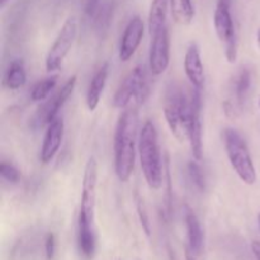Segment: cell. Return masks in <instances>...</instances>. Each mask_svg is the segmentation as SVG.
Returning a JSON list of instances; mask_svg holds the SVG:
<instances>
[{
  "label": "cell",
  "instance_id": "1",
  "mask_svg": "<svg viewBox=\"0 0 260 260\" xmlns=\"http://www.w3.org/2000/svg\"><path fill=\"white\" fill-rule=\"evenodd\" d=\"M139 112L128 107L119 116L114 132V172L119 182H128L135 170L136 147L139 146Z\"/></svg>",
  "mask_w": 260,
  "mask_h": 260
},
{
  "label": "cell",
  "instance_id": "2",
  "mask_svg": "<svg viewBox=\"0 0 260 260\" xmlns=\"http://www.w3.org/2000/svg\"><path fill=\"white\" fill-rule=\"evenodd\" d=\"M141 165L146 184L150 189L159 190L162 187L164 174H162L161 152L159 146L156 127L154 122L146 121L142 124L139 135V146H137Z\"/></svg>",
  "mask_w": 260,
  "mask_h": 260
},
{
  "label": "cell",
  "instance_id": "3",
  "mask_svg": "<svg viewBox=\"0 0 260 260\" xmlns=\"http://www.w3.org/2000/svg\"><path fill=\"white\" fill-rule=\"evenodd\" d=\"M190 111V95H187L178 83H170L165 91L162 112L170 132L180 142L188 139Z\"/></svg>",
  "mask_w": 260,
  "mask_h": 260
},
{
  "label": "cell",
  "instance_id": "4",
  "mask_svg": "<svg viewBox=\"0 0 260 260\" xmlns=\"http://www.w3.org/2000/svg\"><path fill=\"white\" fill-rule=\"evenodd\" d=\"M222 137L226 155H228L234 172L245 184H255L256 179H258L256 169L245 139L241 136L240 132L234 128L223 129Z\"/></svg>",
  "mask_w": 260,
  "mask_h": 260
},
{
  "label": "cell",
  "instance_id": "5",
  "mask_svg": "<svg viewBox=\"0 0 260 260\" xmlns=\"http://www.w3.org/2000/svg\"><path fill=\"white\" fill-rule=\"evenodd\" d=\"M150 93L149 78L144 65H137L123 79L113 96V106L118 109H127L132 102L136 106L145 103Z\"/></svg>",
  "mask_w": 260,
  "mask_h": 260
},
{
  "label": "cell",
  "instance_id": "6",
  "mask_svg": "<svg viewBox=\"0 0 260 260\" xmlns=\"http://www.w3.org/2000/svg\"><path fill=\"white\" fill-rule=\"evenodd\" d=\"M96 184H98V162H96L95 157L90 156L86 161L85 168H84L78 228L94 229Z\"/></svg>",
  "mask_w": 260,
  "mask_h": 260
},
{
  "label": "cell",
  "instance_id": "7",
  "mask_svg": "<svg viewBox=\"0 0 260 260\" xmlns=\"http://www.w3.org/2000/svg\"><path fill=\"white\" fill-rule=\"evenodd\" d=\"M216 35L225 45V56L228 62L235 63L238 60V36L230 12V0H218L213 14Z\"/></svg>",
  "mask_w": 260,
  "mask_h": 260
},
{
  "label": "cell",
  "instance_id": "8",
  "mask_svg": "<svg viewBox=\"0 0 260 260\" xmlns=\"http://www.w3.org/2000/svg\"><path fill=\"white\" fill-rule=\"evenodd\" d=\"M76 35H78V20L75 17H69L46 56L45 65L48 73H53L61 68L63 60L73 47Z\"/></svg>",
  "mask_w": 260,
  "mask_h": 260
},
{
  "label": "cell",
  "instance_id": "9",
  "mask_svg": "<svg viewBox=\"0 0 260 260\" xmlns=\"http://www.w3.org/2000/svg\"><path fill=\"white\" fill-rule=\"evenodd\" d=\"M170 37L168 25L151 36L149 53V68L152 75H161L169 68Z\"/></svg>",
  "mask_w": 260,
  "mask_h": 260
},
{
  "label": "cell",
  "instance_id": "10",
  "mask_svg": "<svg viewBox=\"0 0 260 260\" xmlns=\"http://www.w3.org/2000/svg\"><path fill=\"white\" fill-rule=\"evenodd\" d=\"M202 96L201 89L193 88L190 93V119L188 126V140L190 144L193 159L201 161L203 157V141H202V122H201V109H202Z\"/></svg>",
  "mask_w": 260,
  "mask_h": 260
},
{
  "label": "cell",
  "instance_id": "11",
  "mask_svg": "<svg viewBox=\"0 0 260 260\" xmlns=\"http://www.w3.org/2000/svg\"><path fill=\"white\" fill-rule=\"evenodd\" d=\"M76 80H78V78H76L75 75L71 76V78L61 86V89H58L51 98L47 99L46 103H43L42 106L40 107L37 113V122L40 126H45V124L50 126V124L57 118V113L58 111H60V108L66 103V101L70 98L74 89H75Z\"/></svg>",
  "mask_w": 260,
  "mask_h": 260
},
{
  "label": "cell",
  "instance_id": "12",
  "mask_svg": "<svg viewBox=\"0 0 260 260\" xmlns=\"http://www.w3.org/2000/svg\"><path fill=\"white\" fill-rule=\"evenodd\" d=\"M144 30L145 27L141 17L135 15L128 22L127 27L124 28L121 42H119L118 57L122 62H127L134 57L140 43H141L142 37H144Z\"/></svg>",
  "mask_w": 260,
  "mask_h": 260
},
{
  "label": "cell",
  "instance_id": "13",
  "mask_svg": "<svg viewBox=\"0 0 260 260\" xmlns=\"http://www.w3.org/2000/svg\"><path fill=\"white\" fill-rule=\"evenodd\" d=\"M63 131H65V124H63L62 118H60V117H57L47 127L40 154V160L43 164L51 162V160L55 157V155L60 150L63 139Z\"/></svg>",
  "mask_w": 260,
  "mask_h": 260
},
{
  "label": "cell",
  "instance_id": "14",
  "mask_svg": "<svg viewBox=\"0 0 260 260\" xmlns=\"http://www.w3.org/2000/svg\"><path fill=\"white\" fill-rule=\"evenodd\" d=\"M184 71L193 88L202 90L205 84V68H203L201 51L197 43L192 42L184 56Z\"/></svg>",
  "mask_w": 260,
  "mask_h": 260
},
{
  "label": "cell",
  "instance_id": "15",
  "mask_svg": "<svg viewBox=\"0 0 260 260\" xmlns=\"http://www.w3.org/2000/svg\"><path fill=\"white\" fill-rule=\"evenodd\" d=\"M185 228H187V239L188 245L187 248L192 254L196 256H201L203 251V241H205V236H203L202 226H201L200 218L194 213L192 208L187 207L185 210Z\"/></svg>",
  "mask_w": 260,
  "mask_h": 260
},
{
  "label": "cell",
  "instance_id": "16",
  "mask_svg": "<svg viewBox=\"0 0 260 260\" xmlns=\"http://www.w3.org/2000/svg\"><path fill=\"white\" fill-rule=\"evenodd\" d=\"M108 63H104L98 69L89 83L88 91H86V107L90 112H94L99 106L102 94L106 88L107 79H108Z\"/></svg>",
  "mask_w": 260,
  "mask_h": 260
},
{
  "label": "cell",
  "instance_id": "17",
  "mask_svg": "<svg viewBox=\"0 0 260 260\" xmlns=\"http://www.w3.org/2000/svg\"><path fill=\"white\" fill-rule=\"evenodd\" d=\"M168 8H169V0H152L151 2L149 12V32L151 36L167 25Z\"/></svg>",
  "mask_w": 260,
  "mask_h": 260
},
{
  "label": "cell",
  "instance_id": "18",
  "mask_svg": "<svg viewBox=\"0 0 260 260\" xmlns=\"http://www.w3.org/2000/svg\"><path fill=\"white\" fill-rule=\"evenodd\" d=\"M170 13L175 23L188 25L194 18V7L192 0H169Z\"/></svg>",
  "mask_w": 260,
  "mask_h": 260
},
{
  "label": "cell",
  "instance_id": "19",
  "mask_svg": "<svg viewBox=\"0 0 260 260\" xmlns=\"http://www.w3.org/2000/svg\"><path fill=\"white\" fill-rule=\"evenodd\" d=\"M78 246L80 255L85 260H91L95 255V230L89 228H78Z\"/></svg>",
  "mask_w": 260,
  "mask_h": 260
},
{
  "label": "cell",
  "instance_id": "20",
  "mask_svg": "<svg viewBox=\"0 0 260 260\" xmlns=\"http://www.w3.org/2000/svg\"><path fill=\"white\" fill-rule=\"evenodd\" d=\"M27 83V73L20 61H13L4 75V85L10 90H18Z\"/></svg>",
  "mask_w": 260,
  "mask_h": 260
},
{
  "label": "cell",
  "instance_id": "21",
  "mask_svg": "<svg viewBox=\"0 0 260 260\" xmlns=\"http://www.w3.org/2000/svg\"><path fill=\"white\" fill-rule=\"evenodd\" d=\"M251 86V73L249 69H241L240 73L238 74L235 80V96L239 106H243L245 102L246 95L249 93V89Z\"/></svg>",
  "mask_w": 260,
  "mask_h": 260
},
{
  "label": "cell",
  "instance_id": "22",
  "mask_svg": "<svg viewBox=\"0 0 260 260\" xmlns=\"http://www.w3.org/2000/svg\"><path fill=\"white\" fill-rule=\"evenodd\" d=\"M56 84H57V76L53 75L50 78H46L40 80L38 83L35 84V86L30 90V99L33 102H42L47 99L51 91L55 89Z\"/></svg>",
  "mask_w": 260,
  "mask_h": 260
},
{
  "label": "cell",
  "instance_id": "23",
  "mask_svg": "<svg viewBox=\"0 0 260 260\" xmlns=\"http://www.w3.org/2000/svg\"><path fill=\"white\" fill-rule=\"evenodd\" d=\"M187 173H188V178H189L190 182L193 183V185H194L200 192H205L206 189L205 173H203L202 168H201V165L198 164L197 160H194V161L192 160V161L188 162Z\"/></svg>",
  "mask_w": 260,
  "mask_h": 260
},
{
  "label": "cell",
  "instance_id": "24",
  "mask_svg": "<svg viewBox=\"0 0 260 260\" xmlns=\"http://www.w3.org/2000/svg\"><path fill=\"white\" fill-rule=\"evenodd\" d=\"M136 208H137V216H139V220H140V223H141L142 230H144L145 235H146L147 238H150V235H151V226H150L146 206H145L144 200H142V198L137 197Z\"/></svg>",
  "mask_w": 260,
  "mask_h": 260
},
{
  "label": "cell",
  "instance_id": "25",
  "mask_svg": "<svg viewBox=\"0 0 260 260\" xmlns=\"http://www.w3.org/2000/svg\"><path fill=\"white\" fill-rule=\"evenodd\" d=\"M0 174H2L3 179L7 180L8 183H12V184H17L20 179L19 170L14 165L7 161H3L0 164Z\"/></svg>",
  "mask_w": 260,
  "mask_h": 260
},
{
  "label": "cell",
  "instance_id": "26",
  "mask_svg": "<svg viewBox=\"0 0 260 260\" xmlns=\"http://www.w3.org/2000/svg\"><path fill=\"white\" fill-rule=\"evenodd\" d=\"M111 7H109L108 4H104L102 5V7H99L98 12L94 15L96 27H98L99 29H106V28H108L109 22H111Z\"/></svg>",
  "mask_w": 260,
  "mask_h": 260
},
{
  "label": "cell",
  "instance_id": "27",
  "mask_svg": "<svg viewBox=\"0 0 260 260\" xmlns=\"http://www.w3.org/2000/svg\"><path fill=\"white\" fill-rule=\"evenodd\" d=\"M165 168H167V170H165V175H167V184H168V192H167V197H165V200H167V202H165V205H167V213L168 215H170V212H172V180H170V172H169V159H168L167 156V160H165Z\"/></svg>",
  "mask_w": 260,
  "mask_h": 260
},
{
  "label": "cell",
  "instance_id": "28",
  "mask_svg": "<svg viewBox=\"0 0 260 260\" xmlns=\"http://www.w3.org/2000/svg\"><path fill=\"white\" fill-rule=\"evenodd\" d=\"M56 251V239L53 234H48L45 240V253L47 260H52Z\"/></svg>",
  "mask_w": 260,
  "mask_h": 260
},
{
  "label": "cell",
  "instance_id": "29",
  "mask_svg": "<svg viewBox=\"0 0 260 260\" xmlns=\"http://www.w3.org/2000/svg\"><path fill=\"white\" fill-rule=\"evenodd\" d=\"M83 5H84V12L86 13L90 17H94L96 14L99 9V0H83Z\"/></svg>",
  "mask_w": 260,
  "mask_h": 260
},
{
  "label": "cell",
  "instance_id": "30",
  "mask_svg": "<svg viewBox=\"0 0 260 260\" xmlns=\"http://www.w3.org/2000/svg\"><path fill=\"white\" fill-rule=\"evenodd\" d=\"M251 250H253L256 260H260V241L255 240L251 243Z\"/></svg>",
  "mask_w": 260,
  "mask_h": 260
},
{
  "label": "cell",
  "instance_id": "31",
  "mask_svg": "<svg viewBox=\"0 0 260 260\" xmlns=\"http://www.w3.org/2000/svg\"><path fill=\"white\" fill-rule=\"evenodd\" d=\"M200 256H196L194 254H192L189 251V249L185 248V260H198Z\"/></svg>",
  "mask_w": 260,
  "mask_h": 260
},
{
  "label": "cell",
  "instance_id": "32",
  "mask_svg": "<svg viewBox=\"0 0 260 260\" xmlns=\"http://www.w3.org/2000/svg\"><path fill=\"white\" fill-rule=\"evenodd\" d=\"M256 41H258V46H259V48H260V27H259V29H258V33H256Z\"/></svg>",
  "mask_w": 260,
  "mask_h": 260
},
{
  "label": "cell",
  "instance_id": "33",
  "mask_svg": "<svg viewBox=\"0 0 260 260\" xmlns=\"http://www.w3.org/2000/svg\"><path fill=\"white\" fill-rule=\"evenodd\" d=\"M7 2L8 0H0V5H2V7H4V5L7 4Z\"/></svg>",
  "mask_w": 260,
  "mask_h": 260
},
{
  "label": "cell",
  "instance_id": "34",
  "mask_svg": "<svg viewBox=\"0 0 260 260\" xmlns=\"http://www.w3.org/2000/svg\"><path fill=\"white\" fill-rule=\"evenodd\" d=\"M258 222H259V229H260V212H259V215H258Z\"/></svg>",
  "mask_w": 260,
  "mask_h": 260
},
{
  "label": "cell",
  "instance_id": "35",
  "mask_svg": "<svg viewBox=\"0 0 260 260\" xmlns=\"http://www.w3.org/2000/svg\"><path fill=\"white\" fill-rule=\"evenodd\" d=\"M259 108H260V99H259Z\"/></svg>",
  "mask_w": 260,
  "mask_h": 260
}]
</instances>
